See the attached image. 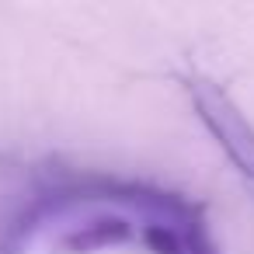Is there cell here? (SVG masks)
I'll return each mask as SVG.
<instances>
[{"instance_id":"6da1fadb","label":"cell","mask_w":254,"mask_h":254,"mask_svg":"<svg viewBox=\"0 0 254 254\" xmlns=\"http://www.w3.org/2000/svg\"><path fill=\"white\" fill-rule=\"evenodd\" d=\"M188 94L198 108V119L205 122L212 139L226 150V157L233 160L240 178L254 185V129H251V122H244V115L230 105V98L209 80L188 77Z\"/></svg>"}]
</instances>
